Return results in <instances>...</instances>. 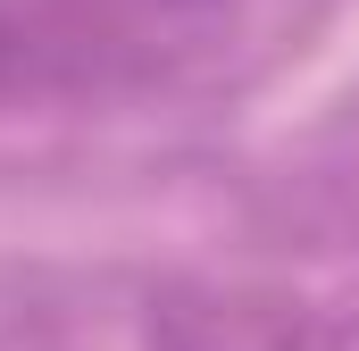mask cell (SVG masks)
<instances>
[{"label": "cell", "mask_w": 359, "mask_h": 351, "mask_svg": "<svg viewBox=\"0 0 359 351\" xmlns=\"http://www.w3.org/2000/svg\"><path fill=\"white\" fill-rule=\"evenodd\" d=\"M234 0H0V100H126L217 59Z\"/></svg>", "instance_id": "obj_1"}]
</instances>
